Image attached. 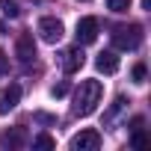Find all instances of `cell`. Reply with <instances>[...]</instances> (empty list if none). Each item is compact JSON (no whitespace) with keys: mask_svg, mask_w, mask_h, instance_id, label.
<instances>
[{"mask_svg":"<svg viewBox=\"0 0 151 151\" xmlns=\"http://www.w3.org/2000/svg\"><path fill=\"white\" fill-rule=\"evenodd\" d=\"M62 33H65V27H62L59 18H42V21H39V36H42L47 45H56V42L62 39Z\"/></svg>","mask_w":151,"mask_h":151,"instance_id":"cell-5","label":"cell"},{"mask_svg":"<svg viewBox=\"0 0 151 151\" xmlns=\"http://www.w3.org/2000/svg\"><path fill=\"white\" fill-rule=\"evenodd\" d=\"M74 36H77V45H92V42L98 39V18H92V15L80 18Z\"/></svg>","mask_w":151,"mask_h":151,"instance_id":"cell-4","label":"cell"},{"mask_svg":"<svg viewBox=\"0 0 151 151\" xmlns=\"http://www.w3.org/2000/svg\"><path fill=\"white\" fill-rule=\"evenodd\" d=\"M33 148H56V142H53V136H47V133H39L36 139H33Z\"/></svg>","mask_w":151,"mask_h":151,"instance_id":"cell-12","label":"cell"},{"mask_svg":"<svg viewBox=\"0 0 151 151\" xmlns=\"http://www.w3.org/2000/svg\"><path fill=\"white\" fill-rule=\"evenodd\" d=\"M27 142V136H24V130L21 127H15L12 133H3V136H0V145H12V148H21Z\"/></svg>","mask_w":151,"mask_h":151,"instance_id":"cell-10","label":"cell"},{"mask_svg":"<svg viewBox=\"0 0 151 151\" xmlns=\"http://www.w3.org/2000/svg\"><path fill=\"white\" fill-rule=\"evenodd\" d=\"M101 148V133L98 130H80L77 136L71 139V151H98Z\"/></svg>","mask_w":151,"mask_h":151,"instance_id":"cell-3","label":"cell"},{"mask_svg":"<svg viewBox=\"0 0 151 151\" xmlns=\"http://www.w3.org/2000/svg\"><path fill=\"white\" fill-rule=\"evenodd\" d=\"M113 45H116V50H136L142 45V27L139 24H119V27H113Z\"/></svg>","mask_w":151,"mask_h":151,"instance_id":"cell-2","label":"cell"},{"mask_svg":"<svg viewBox=\"0 0 151 151\" xmlns=\"http://www.w3.org/2000/svg\"><path fill=\"white\" fill-rule=\"evenodd\" d=\"M15 53H18V59H21L24 65H30V62L36 59V42H33V36H30V33H24V36L18 39Z\"/></svg>","mask_w":151,"mask_h":151,"instance_id":"cell-8","label":"cell"},{"mask_svg":"<svg viewBox=\"0 0 151 151\" xmlns=\"http://www.w3.org/2000/svg\"><path fill=\"white\" fill-rule=\"evenodd\" d=\"M68 92V83H59V86H53V98H62Z\"/></svg>","mask_w":151,"mask_h":151,"instance_id":"cell-17","label":"cell"},{"mask_svg":"<svg viewBox=\"0 0 151 151\" xmlns=\"http://www.w3.org/2000/svg\"><path fill=\"white\" fill-rule=\"evenodd\" d=\"M21 101V86L18 83H9L3 92H0V116H6L9 110H15Z\"/></svg>","mask_w":151,"mask_h":151,"instance_id":"cell-7","label":"cell"},{"mask_svg":"<svg viewBox=\"0 0 151 151\" xmlns=\"http://www.w3.org/2000/svg\"><path fill=\"white\" fill-rule=\"evenodd\" d=\"M101 98H104V86H101V80H83L80 89L74 92L71 113H74V116H80V119H86V116H92V113L98 110Z\"/></svg>","mask_w":151,"mask_h":151,"instance_id":"cell-1","label":"cell"},{"mask_svg":"<svg viewBox=\"0 0 151 151\" xmlns=\"http://www.w3.org/2000/svg\"><path fill=\"white\" fill-rule=\"evenodd\" d=\"M83 3H86V0H83Z\"/></svg>","mask_w":151,"mask_h":151,"instance_id":"cell-18","label":"cell"},{"mask_svg":"<svg viewBox=\"0 0 151 151\" xmlns=\"http://www.w3.org/2000/svg\"><path fill=\"white\" fill-rule=\"evenodd\" d=\"M130 77H133V83H139V86H142V83H145V77H148V68H145L142 62H136V65H133V71H130Z\"/></svg>","mask_w":151,"mask_h":151,"instance_id":"cell-13","label":"cell"},{"mask_svg":"<svg viewBox=\"0 0 151 151\" xmlns=\"http://www.w3.org/2000/svg\"><path fill=\"white\" fill-rule=\"evenodd\" d=\"M59 62H62V71L65 74H74V71H80L83 68V50H80V45L77 47H65L62 50V56H59Z\"/></svg>","mask_w":151,"mask_h":151,"instance_id":"cell-6","label":"cell"},{"mask_svg":"<svg viewBox=\"0 0 151 151\" xmlns=\"http://www.w3.org/2000/svg\"><path fill=\"white\" fill-rule=\"evenodd\" d=\"M0 9H3L6 18H18V15H21V9H18L15 0H0Z\"/></svg>","mask_w":151,"mask_h":151,"instance_id":"cell-11","label":"cell"},{"mask_svg":"<svg viewBox=\"0 0 151 151\" xmlns=\"http://www.w3.org/2000/svg\"><path fill=\"white\" fill-rule=\"evenodd\" d=\"M6 68H9V59H6V53H3V50H0V77L6 74Z\"/></svg>","mask_w":151,"mask_h":151,"instance_id":"cell-16","label":"cell"},{"mask_svg":"<svg viewBox=\"0 0 151 151\" xmlns=\"http://www.w3.org/2000/svg\"><path fill=\"white\" fill-rule=\"evenodd\" d=\"M127 6H130V0H107V9L113 12H127Z\"/></svg>","mask_w":151,"mask_h":151,"instance_id":"cell-15","label":"cell"},{"mask_svg":"<svg viewBox=\"0 0 151 151\" xmlns=\"http://www.w3.org/2000/svg\"><path fill=\"white\" fill-rule=\"evenodd\" d=\"M95 65H98V71H104V74H116V71H119V56H116L113 50H104V53H98Z\"/></svg>","mask_w":151,"mask_h":151,"instance_id":"cell-9","label":"cell"},{"mask_svg":"<svg viewBox=\"0 0 151 151\" xmlns=\"http://www.w3.org/2000/svg\"><path fill=\"white\" fill-rule=\"evenodd\" d=\"M130 145H133V148H145V145H148V136L142 133V127H136V130H133V139H130Z\"/></svg>","mask_w":151,"mask_h":151,"instance_id":"cell-14","label":"cell"}]
</instances>
